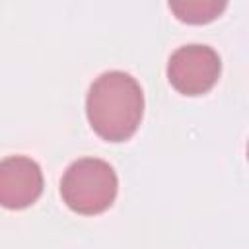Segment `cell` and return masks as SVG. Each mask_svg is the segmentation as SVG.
Returning <instances> with one entry per match:
<instances>
[{
  "instance_id": "cell-4",
  "label": "cell",
  "mask_w": 249,
  "mask_h": 249,
  "mask_svg": "<svg viewBox=\"0 0 249 249\" xmlns=\"http://www.w3.org/2000/svg\"><path fill=\"white\" fill-rule=\"evenodd\" d=\"M43 193V171L27 156H10L0 161V206L21 210Z\"/></svg>"
},
{
  "instance_id": "cell-3",
  "label": "cell",
  "mask_w": 249,
  "mask_h": 249,
  "mask_svg": "<svg viewBox=\"0 0 249 249\" xmlns=\"http://www.w3.org/2000/svg\"><path fill=\"white\" fill-rule=\"evenodd\" d=\"M222 62L206 45L179 47L167 62V80L183 95H202L218 82Z\"/></svg>"
},
{
  "instance_id": "cell-5",
  "label": "cell",
  "mask_w": 249,
  "mask_h": 249,
  "mask_svg": "<svg viewBox=\"0 0 249 249\" xmlns=\"http://www.w3.org/2000/svg\"><path fill=\"white\" fill-rule=\"evenodd\" d=\"M226 0H179L169 2V10L175 14L177 19L185 23H208L216 19L224 10Z\"/></svg>"
},
{
  "instance_id": "cell-2",
  "label": "cell",
  "mask_w": 249,
  "mask_h": 249,
  "mask_svg": "<svg viewBox=\"0 0 249 249\" xmlns=\"http://www.w3.org/2000/svg\"><path fill=\"white\" fill-rule=\"evenodd\" d=\"M119 179L115 169L99 158L76 160L62 175L60 195L66 206L78 214L105 212L117 196Z\"/></svg>"
},
{
  "instance_id": "cell-1",
  "label": "cell",
  "mask_w": 249,
  "mask_h": 249,
  "mask_svg": "<svg viewBox=\"0 0 249 249\" xmlns=\"http://www.w3.org/2000/svg\"><path fill=\"white\" fill-rule=\"evenodd\" d=\"M86 113L91 128L107 142L128 140L144 113V93L140 84L126 72H103L89 86Z\"/></svg>"
}]
</instances>
